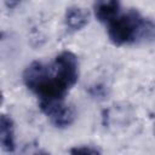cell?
Wrapping results in <instances>:
<instances>
[{"label": "cell", "mask_w": 155, "mask_h": 155, "mask_svg": "<svg viewBox=\"0 0 155 155\" xmlns=\"http://www.w3.org/2000/svg\"><path fill=\"white\" fill-rule=\"evenodd\" d=\"M108 36L117 46L139 40H155V23L144 18L138 11L130 10L108 24Z\"/></svg>", "instance_id": "cell-1"}, {"label": "cell", "mask_w": 155, "mask_h": 155, "mask_svg": "<svg viewBox=\"0 0 155 155\" xmlns=\"http://www.w3.org/2000/svg\"><path fill=\"white\" fill-rule=\"evenodd\" d=\"M52 71L58 82L65 88L73 87L79 79V61L70 51H62L52 63Z\"/></svg>", "instance_id": "cell-2"}, {"label": "cell", "mask_w": 155, "mask_h": 155, "mask_svg": "<svg viewBox=\"0 0 155 155\" xmlns=\"http://www.w3.org/2000/svg\"><path fill=\"white\" fill-rule=\"evenodd\" d=\"M52 75V67L41 61L31 62L23 71V82L28 90L36 92Z\"/></svg>", "instance_id": "cell-3"}, {"label": "cell", "mask_w": 155, "mask_h": 155, "mask_svg": "<svg viewBox=\"0 0 155 155\" xmlns=\"http://www.w3.org/2000/svg\"><path fill=\"white\" fill-rule=\"evenodd\" d=\"M44 114L50 119V121L53 126L59 127V128L70 126L74 122L75 117H76L75 109L71 105L65 104L64 102L61 103V104L54 105L53 108L48 109Z\"/></svg>", "instance_id": "cell-4"}, {"label": "cell", "mask_w": 155, "mask_h": 155, "mask_svg": "<svg viewBox=\"0 0 155 155\" xmlns=\"http://www.w3.org/2000/svg\"><path fill=\"white\" fill-rule=\"evenodd\" d=\"M88 18H90L88 11L86 8H84L81 6H76V5L69 6L64 13L65 27L71 31L82 29L88 23Z\"/></svg>", "instance_id": "cell-5"}, {"label": "cell", "mask_w": 155, "mask_h": 155, "mask_svg": "<svg viewBox=\"0 0 155 155\" xmlns=\"http://www.w3.org/2000/svg\"><path fill=\"white\" fill-rule=\"evenodd\" d=\"M0 142L5 151L12 153L16 148L15 140V124L11 116L2 114L0 117Z\"/></svg>", "instance_id": "cell-6"}, {"label": "cell", "mask_w": 155, "mask_h": 155, "mask_svg": "<svg viewBox=\"0 0 155 155\" xmlns=\"http://www.w3.org/2000/svg\"><path fill=\"white\" fill-rule=\"evenodd\" d=\"M93 11L96 18L102 23H110L114 21L120 12V2L115 0L109 1H97L93 5Z\"/></svg>", "instance_id": "cell-7"}, {"label": "cell", "mask_w": 155, "mask_h": 155, "mask_svg": "<svg viewBox=\"0 0 155 155\" xmlns=\"http://www.w3.org/2000/svg\"><path fill=\"white\" fill-rule=\"evenodd\" d=\"M69 155H101V151L92 145H76L70 149Z\"/></svg>", "instance_id": "cell-8"}, {"label": "cell", "mask_w": 155, "mask_h": 155, "mask_svg": "<svg viewBox=\"0 0 155 155\" xmlns=\"http://www.w3.org/2000/svg\"><path fill=\"white\" fill-rule=\"evenodd\" d=\"M5 4H6L7 6H10V7H13V6L18 5V2H17V1H10V2H8V1H6Z\"/></svg>", "instance_id": "cell-9"}, {"label": "cell", "mask_w": 155, "mask_h": 155, "mask_svg": "<svg viewBox=\"0 0 155 155\" xmlns=\"http://www.w3.org/2000/svg\"><path fill=\"white\" fill-rule=\"evenodd\" d=\"M34 155H50V154L46 153V151H39V153H35Z\"/></svg>", "instance_id": "cell-10"}]
</instances>
